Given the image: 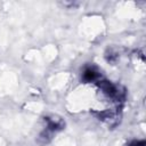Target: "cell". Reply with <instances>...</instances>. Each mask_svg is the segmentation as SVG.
<instances>
[{
    "instance_id": "6da1fadb",
    "label": "cell",
    "mask_w": 146,
    "mask_h": 146,
    "mask_svg": "<svg viewBox=\"0 0 146 146\" xmlns=\"http://www.w3.org/2000/svg\"><path fill=\"white\" fill-rule=\"evenodd\" d=\"M98 87L102 90V92L107 96L108 98H111L112 100L115 102H122L124 98V91H121L120 88L113 83H111L110 81H99L98 82Z\"/></svg>"
},
{
    "instance_id": "7a4b0ae2",
    "label": "cell",
    "mask_w": 146,
    "mask_h": 146,
    "mask_svg": "<svg viewBox=\"0 0 146 146\" xmlns=\"http://www.w3.org/2000/svg\"><path fill=\"white\" fill-rule=\"evenodd\" d=\"M44 121H46V123H47V130H49L50 132H55V131H58V130H62L63 128H64V125H65V123H64V121L60 119V117H58V116H47V117H44Z\"/></svg>"
},
{
    "instance_id": "3957f363",
    "label": "cell",
    "mask_w": 146,
    "mask_h": 146,
    "mask_svg": "<svg viewBox=\"0 0 146 146\" xmlns=\"http://www.w3.org/2000/svg\"><path fill=\"white\" fill-rule=\"evenodd\" d=\"M100 74L98 73V71H96L94 67H88L84 70L83 74H82V79L86 82H95L99 79Z\"/></svg>"
},
{
    "instance_id": "277c9868",
    "label": "cell",
    "mask_w": 146,
    "mask_h": 146,
    "mask_svg": "<svg viewBox=\"0 0 146 146\" xmlns=\"http://www.w3.org/2000/svg\"><path fill=\"white\" fill-rule=\"evenodd\" d=\"M145 141L144 140H139V141H132L129 146H145Z\"/></svg>"
}]
</instances>
